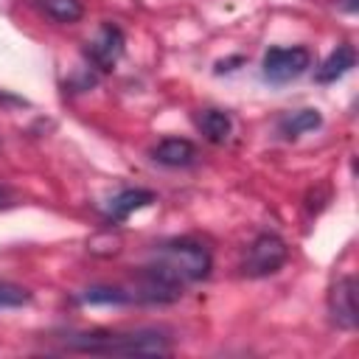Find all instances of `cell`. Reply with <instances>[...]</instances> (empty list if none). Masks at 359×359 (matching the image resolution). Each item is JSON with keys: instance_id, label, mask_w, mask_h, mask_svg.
<instances>
[{"instance_id": "cell-1", "label": "cell", "mask_w": 359, "mask_h": 359, "mask_svg": "<svg viewBox=\"0 0 359 359\" xmlns=\"http://www.w3.org/2000/svg\"><path fill=\"white\" fill-rule=\"evenodd\" d=\"M62 348L76 353H98V356H168L171 339L160 328H137V331H70L62 337Z\"/></svg>"}, {"instance_id": "cell-2", "label": "cell", "mask_w": 359, "mask_h": 359, "mask_svg": "<svg viewBox=\"0 0 359 359\" xmlns=\"http://www.w3.org/2000/svg\"><path fill=\"white\" fill-rule=\"evenodd\" d=\"M151 261L163 266L171 278H177L182 286L205 280L213 269V255L202 241L194 238H171L163 244H154Z\"/></svg>"}, {"instance_id": "cell-3", "label": "cell", "mask_w": 359, "mask_h": 359, "mask_svg": "<svg viewBox=\"0 0 359 359\" xmlns=\"http://www.w3.org/2000/svg\"><path fill=\"white\" fill-rule=\"evenodd\" d=\"M289 258V244L278 233H261L250 241L247 255L241 261V272L247 278H269Z\"/></svg>"}, {"instance_id": "cell-4", "label": "cell", "mask_w": 359, "mask_h": 359, "mask_svg": "<svg viewBox=\"0 0 359 359\" xmlns=\"http://www.w3.org/2000/svg\"><path fill=\"white\" fill-rule=\"evenodd\" d=\"M129 294L137 303L168 306V303H174V300L182 297V283L177 278H171L163 266H157L154 261H149L146 266H140L135 272V292H129Z\"/></svg>"}, {"instance_id": "cell-5", "label": "cell", "mask_w": 359, "mask_h": 359, "mask_svg": "<svg viewBox=\"0 0 359 359\" xmlns=\"http://www.w3.org/2000/svg\"><path fill=\"white\" fill-rule=\"evenodd\" d=\"M311 67V50L303 45L292 48H269L261 62V73L269 84H289Z\"/></svg>"}, {"instance_id": "cell-6", "label": "cell", "mask_w": 359, "mask_h": 359, "mask_svg": "<svg viewBox=\"0 0 359 359\" xmlns=\"http://www.w3.org/2000/svg\"><path fill=\"white\" fill-rule=\"evenodd\" d=\"M123 48H126V36L123 31L115 25V22H104L95 36L87 42L84 48V59L90 62V67H95L98 73H109L118 59L123 56Z\"/></svg>"}, {"instance_id": "cell-7", "label": "cell", "mask_w": 359, "mask_h": 359, "mask_svg": "<svg viewBox=\"0 0 359 359\" xmlns=\"http://www.w3.org/2000/svg\"><path fill=\"white\" fill-rule=\"evenodd\" d=\"M328 317L342 331H356L359 306H356V278L339 275L328 289Z\"/></svg>"}, {"instance_id": "cell-8", "label": "cell", "mask_w": 359, "mask_h": 359, "mask_svg": "<svg viewBox=\"0 0 359 359\" xmlns=\"http://www.w3.org/2000/svg\"><path fill=\"white\" fill-rule=\"evenodd\" d=\"M151 160L168 168H188L196 163V146L188 137H163L151 149Z\"/></svg>"}, {"instance_id": "cell-9", "label": "cell", "mask_w": 359, "mask_h": 359, "mask_svg": "<svg viewBox=\"0 0 359 359\" xmlns=\"http://www.w3.org/2000/svg\"><path fill=\"white\" fill-rule=\"evenodd\" d=\"M154 199H157V196H154V191H149V188H126V191H121L118 196L109 199L104 216H107V222L118 224V222H126L135 210L149 208Z\"/></svg>"}, {"instance_id": "cell-10", "label": "cell", "mask_w": 359, "mask_h": 359, "mask_svg": "<svg viewBox=\"0 0 359 359\" xmlns=\"http://www.w3.org/2000/svg\"><path fill=\"white\" fill-rule=\"evenodd\" d=\"M194 123H196V129H199V135L208 140V143H227L230 140V135H233V118H230V112H224V109H199L196 112V118H194Z\"/></svg>"}, {"instance_id": "cell-11", "label": "cell", "mask_w": 359, "mask_h": 359, "mask_svg": "<svg viewBox=\"0 0 359 359\" xmlns=\"http://www.w3.org/2000/svg\"><path fill=\"white\" fill-rule=\"evenodd\" d=\"M353 65H356V50H353V45L342 42V45H337V50H331V56L314 70V81H317V84H331V81L342 79Z\"/></svg>"}, {"instance_id": "cell-12", "label": "cell", "mask_w": 359, "mask_h": 359, "mask_svg": "<svg viewBox=\"0 0 359 359\" xmlns=\"http://www.w3.org/2000/svg\"><path fill=\"white\" fill-rule=\"evenodd\" d=\"M31 3L42 17L59 22V25H70V22H79L84 17L81 0H31Z\"/></svg>"}, {"instance_id": "cell-13", "label": "cell", "mask_w": 359, "mask_h": 359, "mask_svg": "<svg viewBox=\"0 0 359 359\" xmlns=\"http://www.w3.org/2000/svg\"><path fill=\"white\" fill-rule=\"evenodd\" d=\"M320 123H323V115H320L317 109H297V112H292V115L280 118L278 129H280V135H283V137L294 140V137H300L303 132L317 129Z\"/></svg>"}, {"instance_id": "cell-14", "label": "cell", "mask_w": 359, "mask_h": 359, "mask_svg": "<svg viewBox=\"0 0 359 359\" xmlns=\"http://www.w3.org/2000/svg\"><path fill=\"white\" fill-rule=\"evenodd\" d=\"M79 303H84V306H126V303H132V294L121 286H87L79 294Z\"/></svg>"}, {"instance_id": "cell-15", "label": "cell", "mask_w": 359, "mask_h": 359, "mask_svg": "<svg viewBox=\"0 0 359 359\" xmlns=\"http://www.w3.org/2000/svg\"><path fill=\"white\" fill-rule=\"evenodd\" d=\"M31 303V292L20 283H11V280H0V309H20Z\"/></svg>"}, {"instance_id": "cell-16", "label": "cell", "mask_w": 359, "mask_h": 359, "mask_svg": "<svg viewBox=\"0 0 359 359\" xmlns=\"http://www.w3.org/2000/svg\"><path fill=\"white\" fill-rule=\"evenodd\" d=\"M342 8L353 14V11H356V0H342Z\"/></svg>"}, {"instance_id": "cell-17", "label": "cell", "mask_w": 359, "mask_h": 359, "mask_svg": "<svg viewBox=\"0 0 359 359\" xmlns=\"http://www.w3.org/2000/svg\"><path fill=\"white\" fill-rule=\"evenodd\" d=\"M6 199H8V194H6V191H3V188H0V208H6V205H8V202H6Z\"/></svg>"}]
</instances>
